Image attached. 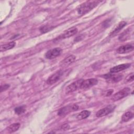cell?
Masks as SVG:
<instances>
[{
    "mask_svg": "<svg viewBox=\"0 0 134 134\" xmlns=\"http://www.w3.org/2000/svg\"><path fill=\"white\" fill-rule=\"evenodd\" d=\"M99 1H88L81 4L77 9V13L80 15H84L95 7L98 4Z\"/></svg>",
    "mask_w": 134,
    "mask_h": 134,
    "instance_id": "1",
    "label": "cell"
},
{
    "mask_svg": "<svg viewBox=\"0 0 134 134\" xmlns=\"http://www.w3.org/2000/svg\"><path fill=\"white\" fill-rule=\"evenodd\" d=\"M78 109L79 106L76 104L69 105L59 109L58 111V115L60 116H65L70 112L77 110Z\"/></svg>",
    "mask_w": 134,
    "mask_h": 134,
    "instance_id": "2",
    "label": "cell"
},
{
    "mask_svg": "<svg viewBox=\"0 0 134 134\" xmlns=\"http://www.w3.org/2000/svg\"><path fill=\"white\" fill-rule=\"evenodd\" d=\"M130 92V89L128 87H125L122 90L119 91L116 94H115L113 96L111 97V99L113 101H117L119 99H121L126 96H127Z\"/></svg>",
    "mask_w": 134,
    "mask_h": 134,
    "instance_id": "3",
    "label": "cell"
},
{
    "mask_svg": "<svg viewBox=\"0 0 134 134\" xmlns=\"http://www.w3.org/2000/svg\"><path fill=\"white\" fill-rule=\"evenodd\" d=\"M63 72L62 70L57 71L56 72H55L48 77L47 80V83L49 85H52L55 83L60 79L63 75Z\"/></svg>",
    "mask_w": 134,
    "mask_h": 134,
    "instance_id": "4",
    "label": "cell"
},
{
    "mask_svg": "<svg viewBox=\"0 0 134 134\" xmlns=\"http://www.w3.org/2000/svg\"><path fill=\"white\" fill-rule=\"evenodd\" d=\"M83 80L80 79L76 81H75L73 82L72 83L69 85L65 88V92L66 93H72L79 88H81V85L82 84V82H83Z\"/></svg>",
    "mask_w": 134,
    "mask_h": 134,
    "instance_id": "5",
    "label": "cell"
},
{
    "mask_svg": "<svg viewBox=\"0 0 134 134\" xmlns=\"http://www.w3.org/2000/svg\"><path fill=\"white\" fill-rule=\"evenodd\" d=\"M62 52L60 48H55L48 50L45 54V57L48 59H52L60 55Z\"/></svg>",
    "mask_w": 134,
    "mask_h": 134,
    "instance_id": "6",
    "label": "cell"
},
{
    "mask_svg": "<svg viewBox=\"0 0 134 134\" xmlns=\"http://www.w3.org/2000/svg\"><path fill=\"white\" fill-rule=\"evenodd\" d=\"M115 108V106L109 105L104 108H102L99 110L96 114V116L97 117H101L103 116H105L111 112H112Z\"/></svg>",
    "mask_w": 134,
    "mask_h": 134,
    "instance_id": "7",
    "label": "cell"
},
{
    "mask_svg": "<svg viewBox=\"0 0 134 134\" xmlns=\"http://www.w3.org/2000/svg\"><path fill=\"white\" fill-rule=\"evenodd\" d=\"M98 83V80L96 79H89L83 80L81 85V88H88L96 85Z\"/></svg>",
    "mask_w": 134,
    "mask_h": 134,
    "instance_id": "8",
    "label": "cell"
},
{
    "mask_svg": "<svg viewBox=\"0 0 134 134\" xmlns=\"http://www.w3.org/2000/svg\"><path fill=\"white\" fill-rule=\"evenodd\" d=\"M77 32V28L75 27H71L70 28H69L68 30H65L61 35H60L58 38L59 39H64L66 38L70 37L71 36H73V35H75Z\"/></svg>",
    "mask_w": 134,
    "mask_h": 134,
    "instance_id": "9",
    "label": "cell"
},
{
    "mask_svg": "<svg viewBox=\"0 0 134 134\" xmlns=\"http://www.w3.org/2000/svg\"><path fill=\"white\" fill-rule=\"evenodd\" d=\"M133 50V46L131 44H127L125 45H122L119 47L117 50V52L118 53L123 54L130 52Z\"/></svg>",
    "mask_w": 134,
    "mask_h": 134,
    "instance_id": "10",
    "label": "cell"
},
{
    "mask_svg": "<svg viewBox=\"0 0 134 134\" xmlns=\"http://www.w3.org/2000/svg\"><path fill=\"white\" fill-rule=\"evenodd\" d=\"M76 60V57L74 55H70L64 58L61 62L60 65L61 67H66L73 63Z\"/></svg>",
    "mask_w": 134,
    "mask_h": 134,
    "instance_id": "11",
    "label": "cell"
},
{
    "mask_svg": "<svg viewBox=\"0 0 134 134\" xmlns=\"http://www.w3.org/2000/svg\"><path fill=\"white\" fill-rule=\"evenodd\" d=\"M131 64L129 63H126V64H119L116 66H115L113 68H111L110 69V72L111 73H116L117 72H119L120 71H121L122 70H124L130 66Z\"/></svg>",
    "mask_w": 134,
    "mask_h": 134,
    "instance_id": "12",
    "label": "cell"
},
{
    "mask_svg": "<svg viewBox=\"0 0 134 134\" xmlns=\"http://www.w3.org/2000/svg\"><path fill=\"white\" fill-rule=\"evenodd\" d=\"M103 77L109 81V82H117L122 79V75H115L111 74H107L104 75Z\"/></svg>",
    "mask_w": 134,
    "mask_h": 134,
    "instance_id": "13",
    "label": "cell"
},
{
    "mask_svg": "<svg viewBox=\"0 0 134 134\" xmlns=\"http://www.w3.org/2000/svg\"><path fill=\"white\" fill-rule=\"evenodd\" d=\"M127 24V23L125 21H122L120 22L118 25L116 27V28L110 33V36H115L117 33H118Z\"/></svg>",
    "mask_w": 134,
    "mask_h": 134,
    "instance_id": "14",
    "label": "cell"
},
{
    "mask_svg": "<svg viewBox=\"0 0 134 134\" xmlns=\"http://www.w3.org/2000/svg\"><path fill=\"white\" fill-rule=\"evenodd\" d=\"M15 44H16V43L14 41H12V42H10L9 43L2 45L1 46V51L3 52L4 51L11 49L15 46Z\"/></svg>",
    "mask_w": 134,
    "mask_h": 134,
    "instance_id": "15",
    "label": "cell"
},
{
    "mask_svg": "<svg viewBox=\"0 0 134 134\" xmlns=\"http://www.w3.org/2000/svg\"><path fill=\"white\" fill-rule=\"evenodd\" d=\"M90 114H91V113L90 111L87 110H84L82 111L80 113H79L77 115L76 117H77V119L79 120L85 119L90 116Z\"/></svg>",
    "mask_w": 134,
    "mask_h": 134,
    "instance_id": "16",
    "label": "cell"
},
{
    "mask_svg": "<svg viewBox=\"0 0 134 134\" xmlns=\"http://www.w3.org/2000/svg\"><path fill=\"white\" fill-rule=\"evenodd\" d=\"M133 116V113L130 111H127L123 114L121 117V121L122 122H127L132 118Z\"/></svg>",
    "mask_w": 134,
    "mask_h": 134,
    "instance_id": "17",
    "label": "cell"
},
{
    "mask_svg": "<svg viewBox=\"0 0 134 134\" xmlns=\"http://www.w3.org/2000/svg\"><path fill=\"white\" fill-rule=\"evenodd\" d=\"M19 127H20V124L14 123V124H13L10 125V126H9L7 127V130L8 131V132L12 133V132H14L17 131V130H18Z\"/></svg>",
    "mask_w": 134,
    "mask_h": 134,
    "instance_id": "18",
    "label": "cell"
},
{
    "mask_svg": "<svg viewBox=\"0 0 134 134\" xmlns=\"http://www.w3.org/2000/svg\"><path fill=\"white\" fill-rule=\"evenodd\" d=\"M53 28V27L52 26H43L40 28L39 30L41 33H45L51 30Z\"/></svg>",
    "mask_w": 134,
    "mask_h": 134,
    "instance_id": "19",
    "label": "cell"
},
{
    "mask_svg": "<svg viewBox=\"0 0 134 134\" xmlns=\"http://www.w3.org/2000/svg\"><path fill=\"white\" fill-rule=\"evenodd\" d=\"M14 111L16 114L18 115H20L21 114H23L25 111V108L24 106H19L15 108Z\"/></svg>",
    "mask_w": 134,
    "mask_h": 134,
    "instance_id": "20",
    "label": "cell"
},
{
    "mask_svg": "<svg viewBox=\"0 0 134 134\" xmlns=\"http://www.w3.org/2000/svg\"><path fill=\"white\" fill-rule=\"evenodd\" d=\"M9 87V85L8 84H4V85H2L1 86V92H3L4 91H5L8 88V87Z\"/></svg>",
    "mask_w": 134,
    "mask_h": 134,
    "instance_id": "21",
    "label": "cell"
},
{
    "mask_svg": "<svg viewBox=\"0 0 134 134\" xmlns=\"http://www.w3.org/2000/svg\"><path fill=\"white\" fill-rule=\"evenodd\" d=\"M133 80V73H132L130 74L126 78V81L127 82H132Z\"/></svg>",
    "mask_w": 134,
    "mask_h": 134,
    "instance_id": "22",
    "label": "cell"
},
{
    "mask_svg": "<svg viewBox=\"0 0 134 134\" xmlns=\"http://www.w3.org/2000/svg\"><path fill=\"white\" fill-rule=\"evenodd\" d=\"M114 92V90H107L104 93V96H110L112 94V93H113Z\"/></svg>",
    "mask_w": 134,
    "mask_h": 134,
    "instance_id": "23",
    "label": "cell"
},
{
    "mask_svg": "<svg viewBox=\"0 0 134 134\" xmlns=\"http://www.w3.org/2000/svg\"><path fill=\"white\" fill-rule=\"evenodd\" d=\"M69 125L68 124H67L63 125L61 126V130H68V129H69Z\"/></svg>",
    "mask_w": 134,
    "mask_h": 134,
    "instance_id": "24",
    "label": "cell"
}]
</instances>
